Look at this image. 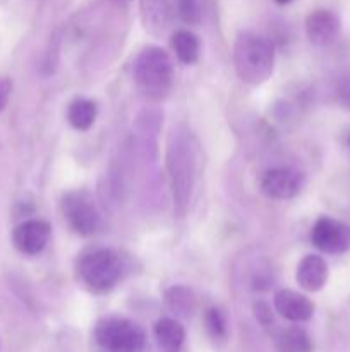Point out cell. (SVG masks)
I'll return each instance as SVG.
<instances>
[{"mask_svg":"<svg viewBox=\"0 0 350 352\" xmlns=\"http://www.w3.org/2000/svg\"><path fill=\"white\" fill-rule=\"evenodd\" d=\"M347 143H349V146H350V136H349V140H347Z\"/></svg>","mask_w":350,"mask_h":352,"instance_id":"cell-25","label":"cell"},{"mask_svg":"<svg viewBox=\"0 0 350 352\" xmlns=\"http://www.w3.org/2000/svg\"><path fill=\"white\" fill-rule=\"evenodd\" d=\"M95 340L105 352H143L144 332L120 316L102 318L95 327Z\"/></svg>","mask_w":350,"mask_h":352,"instance_id":"cell-4","label":"cell"},{"mask_svg":"<svg viewBox=\"0 0 350 352\" xmlns=\"http://www.w3.org/2000/svg\"><path fill=\"white\" fill-rule=\"evenodd\" d=\"M139 10L144 30L153 36H160L170 24V0H139Z\"/></svg>","mask_w":350,"mask_h":352,"instance_id":"cell-13","label":"cell"},{"mask_svg":"<svg viewBox=\"0 0 350 352\" xmlns=\"http://www.w3.org/2000/svg\"><path fill=\"white\" fill-rule=\"evenodd\" d=\"M62 213L67 220L69 227L82 237L93 236L102 226V217L98 208L86 192H67L62 199Z\"/></svg>","mask_w":350,"mask_h":352,"instance_id":"cell-6","label":"cell"},{"mask_svg":"<svg viewBox=\"0 0 350 352\" xmlns=\"http://www.w3.org/2000/svg\"><path fill=\"white\" fill-rule=\"evenodd\" d=\"M328 280V265L318 254H307L297 267V282L304 291L318 292Z\"/></svg>","mask_w":350,"mask_h":352,"instance_id":"cell-12","label":"cell"},{"mask_svg":"<svg viewBox=\"0 0 350 352\" xmlns=\"http://www.w3.org/2000/svg\"><path fill=\"white\" fill-rule=\"evenodd\" d=\"M205 325L213 339H223L226 336L225 315L218 308H209L205 315Z\"/></svg>","mask_w":350,"mask_h":352,"instance_id":"cell-20","label":"cell"},{"mask_svg":"<svg viewBox=\"0 0 350 352\" xmlns=\"http://www.w3.org/2000/svg\"><path fill=\"white\" fill-rule=\"evenodd\" d=\"M119 2H124V0H119Z\"/></svg>","mask_w":350,"mask_h":352,"instance_id":"cell-26","label":"cell"},{"mask_svg":"<svg viewBox=\"0 0 350 352\" xmlns=\"http://www.w3.org/2000/svg\"><path fill=\"white\" fill-rule=\"evenodd\" d=\"M277 349L278 352H311L312 344L305 330L290 327L278 336Z\"/></svg>","mask_w":350,"mask_h":352,"instance_id":"cell-18","label":"cell"},{"mask_svg":"<svg viewBox=\"0 0 350 352\" xmlns=\"http://www.w3.org/2000/svg\"><path fill=\"white\" fill-rule=\"evenodd\" d=\"M261 191L271 199H292L301 192L304 186V175L290 167L270 168L261 177Z\"/></svg>","mask_w":350,"mask_h":352,"instance_id":"cell-8","label":"cell"},{"mask_svg":"<svg viewBox=\"0 0 350 352\" xmlns=\"http://www.w3.org/2000/svg\"><path fill=\"white\" fill-rule=\"evenodd\" d=\"M174 9L178 19L185 24H199L201 21V6L199 0H174Z\"/></svg>","mask_w":350,"mask_h":352,"instance_id":"cell-19","label":"cell"},{"mask_svg":"<svg viewBox=\"0 0 350 352\" xmlns=\"http://www.w3.org/2000/svg\"><path fill=\"white\" fill-rule=\"evenodd\" d=\"M168 309L178 318H189L196 309V296L185 285H174L165 292Z\"/></svg>","mask_w":350,"mask_h":352,"instance_id":"cell-15","label":"cell"},{"mask_svg":"<svg viewBox=\"0 0 350 352\" xmlns=\"http://www.w3.org/2000/svg\"><path fill=\"white\" fill-rule=\"evenodd\" d=\"M233 64L237 76L247 85H263L275 67V48L270 40L250 31L237 36L233 45Z\"/></svg>","mask_w":350,"mask_h":352,"instance_id":"cell-2","label":"cell"},{"mask_svg":"<svg viewBox=\"0 0 350 352\" xmlns=\"http://www.w3.org/2000/svg\"><path fill=\"white\" fill-rule=\"evenodd\" d=\"M96 119V105L91 100H75L69 105L67 120L74 129L88 131Z\"/></svg>","mask_w":350,"mask_h":352,"instance_id":"cell-17","label":"cell"},{"mask_svg":"<svg viewBox=\"0 0 350 352\" xmlns=\"http://www.w3.org/2000/svg\"><path fill=\"white\" fill-rule=\"evenodd\" d=\"M122 258L112 250H95L82 256L79 275L89 289L103 292L112 289L122 277Z\"/></svg>","mask_w":350,"mask_h":352,"instance_id":"cell-5","label":"cell"},{"mask_svg":"<svg viewBox=\"0 0 350 352\" xmlns=\"http://www.w3.org/2000/svg\"><path fill=\"white\" fill-rule=\"evenodd\" d=\"M275 309L290 322H307L314 315V305L305 296L290 289H280L273 298Z\"/></svg>","mask_w":350,"mask_h":352,"instance_id":"cell-11","label":"cell"},{"mask_svg":"<svg viewBox=\"0 0 350 352\" xmlns=\"http://www.w3.org/2000/svg\"><path fill=\"white\" fill-rule=\"evenodd\" d=\"M198 140L184 126L175 127L167 143V170L170 179L174 208L178 217L187 213L198 179Z\"/></svg>","mask_w":350,"mask_h":352,"instance_id":"cell-1","label":"cell"},{"mask_svg":"<svg viewBox=\"0 0 350 352\" xmlns=\"http://www.w3.org/2000/svg\"><path fill=\"white\" fill-rule=\"evenodd\" d=\"M154 339L161 352H180L185 340V330L177 320L161 318L154 323Z\"/></svg>","mask_w":350,"mask_h":352,"instance_id":"cell-14","label":"cell"},{"mask_svg":"<svg viewBox=\"0 0 350 352\" xmlns=\"http://www.w3.org/2000/svg\"><path fill=\"white\" fill-rule=\"evenodd\" d=\"M172 48L182 64H194L199 57V40L187 30H178L172 36Z\"/></svg>","mask_w":350,"mask_h":352,"instance_id":"cell-16","label":"cell"},{"mask_svg":"<svg viewBox=\"0 0 350 352\" xmlns=\"http://www.w3.org/2000/svg\"><path fill=\"white\" fill-rule=\"evenodd\" d=\"M340 33V19L331 10L318 9L305 19V34L309 41L319 47L333 43Z\"/></svg>","mask_w":350,"mask_h":352,"instance_id":"cell-10","label":"cell"},{"mask_svg":"<svg viewBox=\"0 0 350 352\" xmlns=\"http://www.w3.org/2000/svg\"><path fill=\"white\" fill-rule=\"evenodd\" d=\"M10 91H12V82H10V79H0V112L5 109Z\"/></svg>","mask_w":350,"mask_h":352,"instance_id":"cell-23","label":"cell"},{"mask_svg":"<svg viewBox=\"0 0 350 352\" xmlns=\"http://www.w3.org/2000/svg\"><path fill=\"white\" fill-rule=\"evenodd\" d=\"M336 100L343 109L350 110V74L343 76L338 82H336Z\"/></svg>","mask_w":350,"mask_h":352,"instance_id":"cell-21","label":"cell"},{"mask_svg":"<svg viewBox=\"0 0 350 352\" xmlns=\"http://www.w3.org/2000/svg\"><path fill=\"white\" fill-rule=\"evenodd\" d=\"M134 81L148 98H163L172 82V62L160 47H146L134 60Z\"/></svg>","mask_w":350,"mask_h":352,"instance_id":"cell-3","label":"cell"},{"mask_svg":"<svg viewBox=\"0 0 350 352\" xmlns=\"http://www.w3.org/2000/svg\"><path fill=\"white\" fill-rule=\"evenodd\" d=\"M275 2L281 3V6H283V3H288V2H290V0H275Z\"/></svg>","mask_w":350,"mask_h":352,"instance_id":"cell-24","label":"cell"},{"mask_svg":"<svg viewBox=\"0 0 350 352\" xmlns=\"http://www.w3.org/2000/svg\"><path fill=\"white\" fill-rule=\"evenodd\" d=\"M254 316H256L257 322L263 323V325H270V323H273V315H271L270 306L263 301L254 305Z\"/></svg>","mask_w":350,"mask_h":352,"instance_id":"cell-22","label":"cell"},{"mask_svg":"<svg viewBox=\"0 0 350 352\" xmlns=\"http://www.w3.org/2000/svg\"><path fill=\"white\" fill-rule=\"evenodd\" d=\"M311 241L323 253L342 254L350 250V226L323 217L312 227Z\"/></svg>","mask_w":350,"mask_h":352,"instance_id":"cell-7","label":"cell"},{"mask_svg":"<svg viewBox=\"0 0 350 352\" xmlns=\"http://www.w3.org/2000/svg\"><path fill=\"white\" fill-rule=\"evenodd\" d=\"M51 229L45 220H27L14 230V246L27 256L41 253L50 241Z\"/></svg>","mask_w":350,"mask_h":352,"instance_id":"cell-9","label":"cell"}]
</instances>
